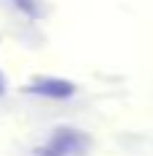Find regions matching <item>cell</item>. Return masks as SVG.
<instances>
[{
	"instance_id": "6da1fadb",
	"label": "cell",
	"mask_w": 153,
	"mask_h": 156,
	"mask_svg": "<svg viewBox=\"0 0 153 156\" xmlns=\"http://www.w3.org/2000/svg\"><path fill=\"white\" fill-rule=\"evenodd\" d=\"M88 145H90L88 134H82L71 126H60V129H55L52 140L38 148V156H74V154H82Z\"/></svg>"
},
{
	"instance_id": "7a4b0ae2",
	"label": "cell",
	"mask_w": 153,
	"mask_h": 156,
	"mask_svg": "<svg viewBox=\"0 0 153 156\" xmlns=\"http://www.w3.org/2000/svg\"><path fill=\"white\" fill-rule=\"evenodd\" d=\"M27 90L44 93V96H52V99H66V96L74 93V82H68V80H55V77H36Z\"/></svg>"
},
{
	"instance_id": "3957f363",
	"label": "cell",
	"mask_w": 153,
	"mask_h": 156,
	"mask_svg": "<svg viewBox=\"0 0 153 156\" xmlns=\"http://www.w3.org/2000/svg\"><path fill=\"white\" fill-rule=\"evenodd\" d=\"M5 90V80H3V74H0V93Z\"/></svg>"
}]
</instances>
